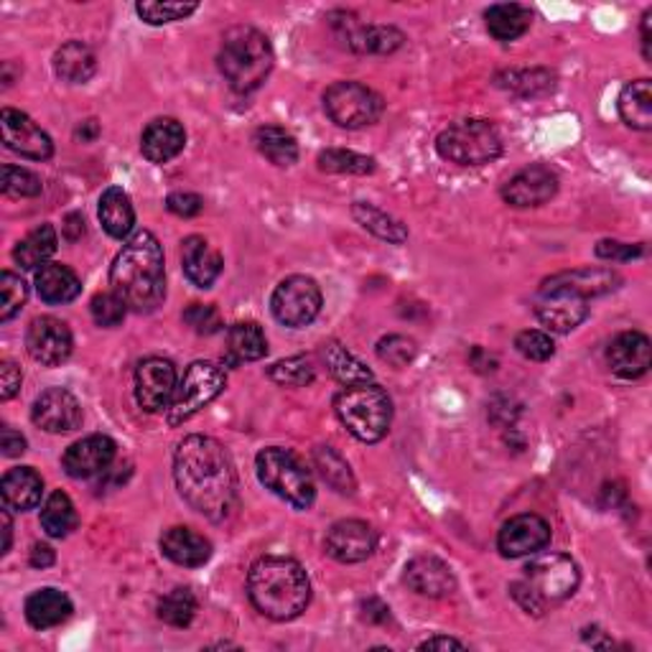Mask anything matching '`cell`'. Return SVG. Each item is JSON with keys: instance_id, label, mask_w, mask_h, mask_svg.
I'll return each mask as SVG.
<instances>
[{"instance_id": "cell-1", "label": "cell", "mask_w": 652, "mask_h": 652, "mask_svg": "<svg viewBox=\"0 0 652 652\" xmlns=\"http://www.w3.org/2000/svg\"><path fill=\"white\" fill-rule=\"evenodd\" d=\"M174 480L179 495L212 523L230 517L238 502V477L230 453L212 436L192 434L176 446Z\"/></svg>"}, {"instance_id": "cell-2", "label": "cell", "mask_w": 652, "mask_h": 652, "mask_svg": "<svg viewBox=\"0 0 652 652\" xmlns=\"http://www.w3.org/2000/svg\"><path fill=\"white\" fill-rule=\"evenodd\" d=\"M110 285L136 314H151L164 304L166 268L156 234L141 230L123 245L110 268Z\"/></svg>"}, {"instance_id": "cell-3", "label": "cell", "mask_w": 652, "mask_h": 652, "mask_svg": "<svg viewBox=\"0 0 652 652\" xmlns=\"http://www.w3.org/2000/svg\"><path fill=\"white\" fill-rule=\"evenodd\" d=\"M247 597L263 617L291 622L302 617L311 602V581L304 566L283 555H266L247 574Z\"/></svg>"}, {"instance_id": "cell-4", "label": "cell", "mask_w": 652, "mask_h": 652, "mask_svg": "<svg viewBox=\"0 0 652 652\" xmlns=\"http://www.w3.org/2000/svg\"><path fill=\"white\" fill-rule=\"evenodd\" d=\"M276 54L270 39L253 26H234L225 34L217 67L234 92H253L266 82Z\"/></svg>"}, {"instance_id": "cell-5", "label": "cell", "mask_w": 652, "mask_h": 652, "mask_svg": "<svg viewBox=\"0 0 652 652\" xmlns=\"http://www.w3.org/2000/svg\"><path fill=\"white\" fill-rule=\"evenodd\" d=\"M334 413L357 442H383L393 423V402L383 387L372 383L347 385L334 398Z\"/></svg>"}, {"instance_id": "cell-6", "label": "cell", "mask_w": 652, "mask_h": 652, "mask_svg": "<svg viewBox=\"0 0 652 652\" xmlns=\"http://www.w3.org/2000/svg\"><path fill=\"white\" fill-rule=\"evenodd\" d=\"M258 480L266 489L281 497L296 510H309L317 500V487H314L311 472L298 457L281 446H268L255 457Z\"/></svg>"}, {"instance_id": "cell-7", "label": "cell", "mask_w": 652, "mask_h": 652, "mask_svg": "<svg viewBox=\"0 0 652 652\" xmlns=\"http://www.w3.org/2000/svg\"><path fill=\"white\" fill-rule=\"evenodd\" d=\"M436 151L457 166H485L502 153V138L489 120H461L436 138Z\"/></svg>"}, {"instance_id": "cell-8", "label": "cell", "mask_w": 652, "mask_h": 652, "mask_svg": "<svg viewBox=\"0 0 652 652\" xmlns=\"http://www.w3.org/2000/svg\"><path fill=\"white\" fill-rule=\"evenodd\" d=\"M227 375L215 362H192L184 372V380L176 385L174 400L168 406V426L176 429L192 421L202 408H207L219 393L225 391Z\"/></svg>"}, {"instance_id": "cell-9", "label": "cell", "mask_w": 652, "mask_h": 652, "mask_svg": "<svg viewBox=\"0 0 652 652\" xmlns=\"http://www.w3.org/2000/svg\"><path fill=\"white\" fill-rule=\"evenodd\" d=\"M324 110L329 120L340 128L360 130L383 117L385 102L375 90L360 82H334L324 92Z\"/></svg>"}, {"instance_id": "cell-10", "label": "cell", "mask_w": 652, "mask_h": 652, "mask_svg": "<svg viewBox=\"0 0 652 652\" xmlns=\"http://www.w3.org/2000/svg\"><path fill=\"white\" fill-rule=\"evenodd\" d=\"M523 571H525L523 576L525 586L546 606L574 597V591L578 589V581H581L578 566L563 553L536 555V559L527 563Z\"/></svg>"}, {"instance_id": "cell-11", "label": "cell", "mask_w": 652, "mask_h": 652, "mask_svg": "<svg viewBox=\"0 0 652 652\" xmlns=\"http://www.w3.org/2000/svg\"><path fill=\"white\" fill-rule=\"evenodd\" d=\"M270 311L283 327H309L321 311V289L309 276H291L276 285Z\"/></svg>"}, {"instance_id": "cell-12", "label": "cell", "mask_w": 652, "mask_h": 652, "mask_svg": "<svg viewBox=\"0 0 652 652\" xmlns=\"http://www.w3.org/2000/svg\"><path fill=\"white\" fill-rule=\"evenodd\" d=\"M334 31L340 34V39L347 43L357 54H393L406 43V36L395 26H368L360 24V18L355 13L334 11L329 13Z\"/></svg>"}, {"instance_id": "cell-13", "label": "cell", "mask_w": 652, "mask_h": 652, "mask_svg": "<svg viewBox=\"0 0 652 652\" xmlns=\"http://www.w3.org/2000/svg\"><path fill=\"white\" fill-rule=\"evenodd\" d=\"M75 347L69 327L56 317H39L31 321L26 332V349L43 368H56L67 362Z\"/></svg>"}, {"instance_id": "cell-14", "label": "cell", "mask_w": 652, "mask_h": 652, "mask_svg": "<svg viewBox=\"0 0 652 652\" xmlns=\"http://www.w3.org/2000/svg\"><path fill=\"white\" fill-rule=\"evenodd\" d=\"M176 393V368L164 357H149L136 370V400L145 413L171 406Z\"/></svg>"}, {"instance_id": "cell-15", "label": "cell", "mask_w": 652, "mask_h": 652, "mask_svg": "<svg viewBox=\"0 0 652 652\" xmlns=\"http://www.w3.org/2000/svg\"><path fill=\"white\" fill-rule=\"evenodd\" d=\"M0 130H3L5 149L31 161H47L54 153V143L47 130H41L26 113L3 107L0 113Z\"/></svg>"}, {"instance_id": "cell-16", "label": "cell", "mask_w": 652, "mask_h": 652, "mask_svg": "<svg viewBox=\"0 0 652 652\" xmlns=\"http://www.w3.org/2000/svg\"><path fill=\"white\" fill-rule=\"evenodd\" d=\"M551 544V525L540 515L525 512V515L510 517L497 536V548L504 559H523L536 555Z\"/></svg>"}, {"instance_id": "cell-17", "label": "cell", "mask_w": 652, "mask_h": 652, "mask_svg": "<svg viewBox=\"0 0 652 652\" xmlns=\"http://www.w3.org/2000/svg\"><path fill=\"white\" fill-rule=\"evenodd\" d=\"M378 536L365 520H340L327 530L324 551L340 563H360L375 553Z\"/></svg>"}, {"instance_id": "cell-18", "label": "cell", "mask_w": 652, "mask_h": 652, "mask_svg": "<svg viewBox=\"0 0 652 652\" xmlns=\"http://www.w3.org/2000/svg\"><path fill=\"white\" fill-rule=\"evenodd\" d=\"M536 317L551 332L568 334L581 327L589 317V302L571 291L561 289H540L536 302Z\"/></svg>"}, {"instance_id": "cell-19", "label": "cell", "mask_w": 652, "mask_h": 652, "mask_svg": "<svg viewBox=\"0 0 652 652\" xmlns=\"http://www.w3.org/2000/svg\"><path fill=\"white\" fill-rule=\"evenodd\" d=\"M31 421L47 434H69L82 423V406L64 387H49L36 398Z\"/></svg>"}, {"instance_id": "cell-20", "label": "cell", "mask_w": 652, "mask_h": 652, "mask_svg": "<svg viewBox=\"0 0 652 652\" xmlns=\"http://www.w3.org/2000/svg\"><path fill=\"white\" fill-rule=\"evenodd\" d=\"M559 192V176L544 164H533L523 171L512 176L502 189V200L510 207H540V204L551 202Z\"/></svg>"}, {"instance_id": "cell-21", "label": "cell", "mask_w": 652, "mask_h": 652, "mask_svg": "<svg viewBox=\"0 0 652 652\" xmlns=\"http://www.w3.org/2000/svg\"><path fill=\"white\" fill-rule=\"evenodd\" d=\"M117 446L110 436L92 434L87 438H79L64 451L62 466L72 480H90L98 474H105L110 464L115 461Z\"/></svg>"}, {"instance_id": "cell-22", "label": "cell", "mask_w": 652, "mask_h": 652, "mask_svg": "<svg viewBox=\"0 0 652 652\" xmlns=\"http://www.w3.org/2000/svg\"><path fill=\"white\" fill-rule=\"evenodd\" d=\"M606 362L614 375L625 380H637L650 370L652 347L642 332H622L606 347Z\"/></svg>"}, {"instance_id": "cell-23", "label": "cell", "mask_w": 652, "mask_h": 652, "mask_svg": "<svg viewBox=\"0 0 652 652\" xmlns=\"http://www.w3.org/2000/svg\"><path fill=\"white\" fill-rule=\"evenodd\" d=\"M402 578H406L408 589H413L421 597L444 599L457 591V578H453L449 563L436 559V555H416L406 566Z\"/></svg>"}, {"instance_id": "cell-24", "label": "cell", "mask_w": 652, "mask_h": 652, "mask_svg": "<svg viewBox=\"0 0 652 652\" xmlns=\"http://www.w3.org/2000/svg\"><path fill=\"white\" fill-rule=\"evenodd\" d=\"M619 283L622 278L619 273H614L612 268H581V270H566V273L546 278L540 289L571 291L589 302V298L595 296H606V293L617 291Z\"/></svg>"}, {"instance_id": "cell-25", "label": "cell", "mask_w": 652, "mask_h": 652, "mask_svg": "<svg viewBox=\"0 0 652 652\" xmlns=\"http://www.w3.org/2000/svg\"><path fill=\"white\" fill-rule=\"evenodd\" d=\"M187 133L181 128L179 120L174 117H156L149 123L141 136V151L151 164H168L184 151Z\"/></svg>"}, {"instance_id": "cell-26", "label": "cell", "mask_w": 652, "mask_h": 652, "mask_svg": "<svg viewBox=\"0 0 652 652\" xmlns=\"http://www.w3.org/2000/svg\"><path fill=\"white\" fill-rule=\"evenodd\" d=\"M161 551L176 566L200 568L212 559V544L192 527H171L161 538Z\"/></svg>"}, {"instance_id": "cell-27", "label": "cell", "mask_w": 652, "mask_h": 652, "mask_svg": "<svg viewBox=\"0 0 652 652\" xmlns=\"http://www.w3.org/2000/svg\"><path fill=\"white\" fill-rule=\"evenodd\" d=\"M181 263H184V276L189 281L204 291L212 289L219 273H222V255L212 251L207 240L200 238V234H192V238L184 240Z\"/></svg>"}, {"instance_id": "cell-28", "label": "cell", "mask_w": 652, "mask_h": 652, "mask_svg": "<svg viewBox=\"0 0 652 652\" xmlns=\"http://www.w3.org/2000/svg\"><path fill=\"white\" fill-rule=\"evenodd\" d=\"M79 291H82L79 276L62 263H47L36 273V293L47 304H69L79 296Z\"/></svg>"}, {"instance_id": "cell-29", "label": "cell", "mask_w": 652, "mask_h": 652, "mask_svg": "<svg viewBox=\"0 0 652 652\" xmlns=\"http://www.w3.org/2000/svg\"><path fill=\"white\" fill-rule=\"evenodd\" d=\"M0 495H3L5 508L26 512L41 502L43 482L31 466H16L0 482Z\"/></svg>"}, {"instance_id": "cell-30", "label": "cell", "mask_w": 652, "mask_h": 652, "mask_svg": "<svg viewBox=\"0 0 652 652\" xmlns=\"http://www.w3.org/2000/svg\"><path fill=\"white\" fill-rule=\"evenodd\" d=\"M72 617V602L59 589H39L26 599V619L34 629H49Z\"/></svg>"}, {"instance_id": "cell-31", "label": "cell", "mask_w": 652, "mask_h": 652, "mask_svg": "<svg viewBox=\"0 0 652 652\" xmlns=\"http://www.w3.org/2000/svg\"><path fill=\"white\" fill-rule=\"evenodd\" d=\"M54 72L59 79L69 85L90 82L98 72V56L82 41H67L64 47L56 49L54 54Z\"/></svg>"}, {"instance_id": "cell-32", "label": "cell", "mask_w": 652, "mask_h": 652, "mask_svg": "<svg viewBox=\"0 0 652 652\" xmlns=\"http://www.w3.org/2000/svg\"><path fill=\"white\" fill-rule=\"evenodd\" d=\"M100 222L105 227V232L115 240H126L133 232L136 225V209L130 204V196L123 192L120 187L105 189V194L100 196Z\"/></svg>"}, {"instance_id": "cell-33", "label": "cell", "mask_w": 652, "mask_h": 652, "mask_svg": "<svg viewBox=\"0 0 652 652\" xmlns=\"http://www.w3.org/2000/svg\"><path fill=\"white\" fill-rule=\"evenodd\" d=\"M268 355V340L263 329L255 321H238L227 332V360L238 362H255Z\"/></svg>"}, {"instance_id": "cell-34", "label": "cell", "mask_w": 652, "mask_h": 652, "mask_svg": "<svg viewBox=\"0 0 652 652\" xmlns=\"http://www.w3.org/2000/svg\"><path fill=\"white\" fill-rule=\"evenodd\" d=\"M485 24L497 41H515L530 28L533 13L517 3H497L485 11Z\"/></svg>"}, {"instance_id": "cell-35", "label": "cell", "mask_w": 652, "mask_h": 652, "mask_svg": "<svg viewBox=\"0 0 652 652\" xmlns=\"http://www.w3.org/2000/svg\"><path fill=\"white\" fill-rule=\"evenodd\" d=\"M56 247H59V234L54 227L39 225L16 245V251H13V260H16L24 270L43 268L49 263L51 255L56 253Z\"/></svg>"}, {"instance_id": "cell-36", "label": "cell", "mask_w": 652, "mask_h": 652, "mask_svg": "<svg viewBox=\"0 0 652 652\" xmlns=\"http://www.w3.org/2000/svg\"><path fill=\"white\" fill-rule=\"evenodd\" d=\"M321 360H324L327 370L332 372V378L340 380L342 385L372 383V370L365 362L357 360L351 351L344 349L340 342L321 344Z\"/></svg>"}, {"instance_id": "cell-37", "label": "cell", "mask_w": 652, "mask_h": 652, "mask_svg": "<svg viewBox=\"0 0 652 652\" xmlns=\"http://www.w3.org/2000/svg\"><path fill=\"white\" fill-rule=\"evenodd\" d=\"M619 115L629 128L650 130L652 128V85L650 79L629 82L619 94Z\"/></svg>"}, {"instance_id": "cell-38", "label": "cell", "mask_w": 652, "mask_h": 652, "mask_svg": "<svg viewBox=\"0 0 652 652\" xmlns=\"http://www.w3.org/2000/svg\"><path fill=\"white\" fill-rule=\"evenodd\" d=\"M314 466H317L321 480H324L334 493L355 495V474H351L347 459L336 449H332V446H317V449H314Z\"/></svg>"}, {"instance_id": "cell-39", "label": "cell", "mask_w": 652, "mask_h": 652, "mask_svg": "<svg viewBox=\"0 0 652 652\" xmlns=\"http://www.w3.org/2000/svg\"><path fill=\"white\" fill-rule=\"evenodd\" d=\"M351 217L360 222L365 230L375 234V238L385 240V243L391 245H402L408 240V230L406 225L398 222V219L387 215V212L378 209L375 204H368V202H357L355 207H351Z\"/></svg>"}, {"instance_id": "cell-40", "label": "cell", "mask_w": 652, "mask_h": 652, "mask_svg": "<svg viewBox=\"0 0 652 652\" xmlns=\"http://www.w3.org/2000/svg\"><path fill=\"white\" fill-rule=\"evenodd\" d=\"M255 149L273 166H293L298 161V143L289 130L278 126H263L255 130Z\"/></svg>"}, {"instance_id": "cell-41", "label": "cell", "mask_w": 652, "mask_h": 652, "mask_svg": "<svg viewBox=\"0 0 652 652\" xmlns=\"http://www.w3.org/2000/svg\"><path fill=\"white\" fill-rule=\"evenodd\" d=\"M495 85L512 94H520V98H540V94L553 92L555 75L548 69H510L497 75Z\"/></svg>"}, {"instance_id": "cell-42", "label": "cell", "mask_w": 652, "mask_h": 652, "mask_svg": "<svg viewBox=\"0 0 652 652\" xmlns=\"http://www.w3.org/2000/svg\"><path fill=\"white\" fill-rule=\"evenodd\" d=\"M41 527L49 538H67L77 527V512L72 504L69 495H64L62 489L54 493L43 504L41 510Z\"/></svg>"}, {"instance_id": "cell-43", "label": "cell", "mask_w": 652, "mask_h": 652, "mask_svg": "<svg viewBox=\"0 0 652 652\" xmlns=\"http://www.w3.org/2000/svg\"><path fill=\"white\" fill-rule=\"evenodd\" d=\"M196 617V597L187 586H176L158 599V619L171 627H189Z\"/></svg>"}, {"instance_id": "cell-44", "label": "cell", "mask_w": 652, "mask_h": 652, "mask_svg": "<svg viewBox=\"0 0 652 652\" xmlns=\"http://www.w3.org/2000/svg\"><path fill=\"white\" fill-rule=\"evenodd\" d=\"M317 164L327 174H349V176H368L375 171V158L362 156V153L344 151V149H327L319 153Z\"/></svg>"}, {"instance_id": "cell-45", "label": "cell", "mask_w": 652, "mask_h": 652, "mask_svg": "<svg viewBox=\"0 0 652 652\" xmlns=\"http://www.w3.org/2000/svg\"><path fill=\"white\" fill-rule=\"evenodd\" d=\"M268 378L273 380V383L285 385V387H306L314 383L317 372H314V365L309 357L296 355V357H289V360L270 365Z\"/></svg>"}, {"instance_id": "cell-46", "label": "cell", "mask_w": 652, "mask_h": 652, "mask_svg": "<svg viewBox=\"0 0 652 652\" xmlns=\"http://www.w3.org/2000/svg\"><path fill=\"white\" fill-rule=\"evenodd\" d=\"M200 9V3H161V0H143L136 5V13L141 16L145 24L161 26V24H174V21H184Z\"/></svg>"}, {"instance_id": "cell-47", "label": "cell", "mask_w": 652, "mask_h": 652, "mask_svg": "<svg viewBox=\"0 0 652 652\" xmlns=\"http://www.w3.org/2000/svg\"><path fill=\"white\" fill-rule=\"evenodd\" d=\"M28 298V285L21 276L3 270L0 273V321H11L16 314L24 309Z\"/></svg>"}, {"instance_id": "cell-48", "label": "cell", "mask_w": 652, "mask_h": 652, "mask_svg": "<svg viewBox=\"0 0 652 652\" xmlns=\"http://www.w3.org/2000/svg\"><path fill=\"white\" fill-rule=\"evenodd\" d=\"M0 189H3L5 196H13V200H28V196H39L43 187H41V179L34 171L9 164L3 166Z\"/></svg>"}, {"instance_id": "cell-49", "label": "cell", "mask_w": 652, "mask_h": 652, "mask_svg": "<svg viewBox=\"0 0 652 652\" xmlns=\"http://www.w3.org/2000/svg\"><path fill=\"white\" fill-rule=\"evenodd\" d=\"M416 355H419V344L410 340V336L391 334L378 342V357L383 362L393 365V368H406V365L416 360Z\"/></svg>"}, {"instance_id": "cell-50", "label": "cell", "mask_w": 652, "mask_h": 652, "mask_svg": "<svg viewBox=\"0 0 652 652\" xmlns=\"http://www.w3.org/2000/svg\"><path fill=\"white\" fill-rule=\"evenodd\" d=\"M90 311H92L94 324L110 329V327H117L123 319H126L128 306L115 291H105V293H98V296L92 298Z\"/></svg>"}, {"instance_id": "cell-51", "label": "cell", "mask_w": 652, "mask_h": 652, "mask_svg": "<svg viewBox=\"0 0 652 652\" xmlns=\"http://www.w3.org/2000/svg\"><path fill=\"white\" fill-rule=\"evenodd\" d=\"M515 349L525 360L533 362H546L555 355V344L551 340V334L538 332V329H525L515 336Z\"/></svg>"}, {"instance_id": "cell-52", "label": "cell", "mask_w": 652, "mask_h": 652, "mask_svg": "<svg viewBox=\"0 0 652 652\" xmlns=\"http://www.w3.org/2000/svg\"><path fill=\"white\" fill-rule=\"evenodd\" d=\"M184 321L196 334H217L222 329V317L212 304H192L184 311Z\"/></svg>"}, {"instance_id": "cell-53", "label": "cell", "mask_w": 652, "mask_h": 652, "mask_svg": "<svg viewBox=\"0 0 652 652\" xmlns=\"http://www.w3.org/2000/svg\"><path fill=\"white\" fill-rule=\"evenodd\" d=\"M166 209L176 217L189 219V217H196L204 209V200L200 194H192V192H174L168 194Z\"/></svg>"}, {"instance_id": "cell-54", "label": "cell", "mask_w": 652, "mask_h": 652, "mask_svg": "<svg viewBox=\"0 0 652 652\" xmlns=\"http://www.w3.org/2000/svg\"><path fill=\"white\" fill-rule=\"evenodd\" d=\"M642 255V245H627L619 243V240H602L597 245V258L602 260H612V263H627L632 258H640Z\"/></svg>"}, {"instance_id": "cell-55", "label": "cell", "mask_w": 652, "mask_h": 652, "mask_svg": "<svg viewBox=\"0 0 652 652\" xmlns=\"http://www.w3.org/2000/svg\"><path fill=\"white\" fill-rule=\"evenodd\" d=\"M21 368L16 362H0V400H11L21 391Z\"/></svg>"}, {"instance_id": "cell-56", "label": "cell", "mask_w": 652, "mask_h": 652, "mask_svg": "<svg viewBox=\"0 0 652 652\" xmlns=\"http://www.w3.org/2000/svg\"><path fill=\"white\" fill-rule=\"evenodd\" d=\"M510 595L515 597V602H517L520 606H523V610H525L527 614H536V617H538V614H544L546 604L540 602V599H538L536 595H533L530 589H527L525 581H515V584H512V586H510Z\"/></svg>"}, {"instance_id": "cell-57", "label": "cell", "mask_w": 652, "mask_h": 652, "mask_svg": "<svg viewBox=\"0 0 652 652\" xmlns=\"http://www.w3.org/2000/svg\"><path fill=\"white\" fill-rule=\"evenodd\" d=\"M0 449H3L5 457H21V453L26 451V438L18 434V431H13L11 426H3L0 431Z\"/></svg>"}, {"instance_id": "cell-58", "label": "cell", "mask_w": 652, "mask_h": 652, "mask_svg": "<svg viewBox=\"0 0 652 652\" xmlns=\"http://www.w3.org/2000/svg\"><path fill=\"white\" fill-rule=\"evenodd\" d=\"M362 617L372 622V625H387L391 622V606L372 597L368 602H362Z\"/></svg>"}, {"instance_id": "cell-59", "label": "cell", "mask_w": 652, "mask_h": 652, "mask_svg": "<svg viewBox=\"0 0 652 652\" xmlns=\"http://www.w3.org/2000/svg\"><path fill=\"white\" fill-rule=\"evenodd\" d=\"M62 232L69 243H77V240L85 234V217L77 215V212H72V215H67V219H64Z\"/></svg>"}, {"instance_id": "cell-60", "label": "cell", "mask_w": 652, "mask_h": 652, "mask_svg": "<svg viewBox=\"0 0 652 652\" xmlns=\"http://www.w3.org/2000/svg\"><path fill=\"white\" fill-rule=\"evenodd\" d=\"M54 561H56L54 551H51V548L43 546V544H36L31 548V555H28V563H31L34 568H49Z\"/></svg>"}, {"instance_id": "cell-61", "label": "cell", "mask_w": 652, "mask_h": 652, "mask_svg": "<svg viewBox=\"0 0 652 652\" xmlns=\"http://www.w3.org/2000/svg\"><path fill=\"white\" fill-rule=\"evenodd\" d=\"M419 650H464V642L453 640V637L436 635V637H429L426 642H421Z\"/></svg>"}, {"instance_id": "cell-62", "label": "cell", "mask_w": 652, "mask_h": 652, "mask_svg": "<svg viewBox=\"0 0 652 652\" xmlns=\"http://www.w3.org/2000/svg\"><path fill=\"white\" fill-rule=\"evenodd\" d=\"M11 508H5L3 512H0V520H3V551L0 553H9L11 551V540H13V523H11Z\"/></svg>"}, {"instance_id": "cell-63", "label": "cell", "mask_w": 652, "mask_h": 652, "mask_svg": "<svg viewBox=\"0 0 652 652\" xmlns=\"http://www.w3.org/2000/svg\"><path fill=\"white\" fill-rule=\"evenodd\" d=\"M100 136V126H98V120H85L82 126L77 128V138H82L85 143H92L94 138Z\"/></svg>"}, {"instance_id": "cell-64", "label": "cell", "mask_w": 652, "mask_h": 652, "mask_svg": "<svg viewBox=\"0 0 652 652\" xmlns=\"http://www.w3.org/2000/svg\"><path fill=\"white\" fill-rule=\"evenodd\" d=\"M650 18H652V11H648L642 16V54H644V59H652V54H650Z\"/></svg>"}]
</instances>
